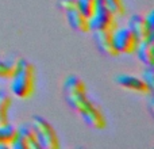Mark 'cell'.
Instances as JSON below:
<instances>
[{"label": "cell", "mask_w": 154, "mask_h": 149, "mask_svg": "<svg viewBox=\"0 0 154 149\" xmlns=\"http://www.w3.org/2000/svg\"><path fill=\"white\" fill-rule=\"evenodd\" d=\"M65 100L70 107L81 115L88 126L97 130H103L107 126V121L101 110L87 96V91H64Z\"/></svg>", "instance_id": "1"}, {"label": "cell", "mask_w": 154, "mask_h": 149, "mask_svg": "<svg viewBox=\"0 0 154 149\" xmlns=\"http://www.w3.org/2000/svg\"><path fill=\"white\" fill-rule=\"evenodd\" d=\"M37 74L30 61L19 59L14 62V69L10 76V90L18 99H29L35 91Z\"/></svg>", "instance_id": "2"}, {"label": "cell", "mask_w": 154, "mask_h": 149, "mask_svg": "<svg viewBox=\"0 0 154 149\" xmlns=\"http://www.w3.org/2000/svg\"><path fill=\"white\" fill-rule=\"evenodd\" d=\"M31 128L37 136L38 144L43 149H57L60 148V138L54 128L39 115H34L31 118Z\"/></svg>", "instance_id": "3"}, {"label": "cell", "mask_w": 154, "mask_h": 149, "mask_svg": "<svg viewBox=\"0 0 154 149\" xmlns=\"http://www.w3.org/2000/svg\"><path fill=\"white\" fill-rule=\"evenodd\" d=\"M89 30L91 31H99V30H108L114 31L118 27L116 16L107 8L103 0H96L95 11L89 16Z\"/></svg>", "instance_id": "4"}, {"label": "cell", "mask_w": 154, "mask_h": 149, "mask_svg": "<svg viewBox=\"0 0 154 149\" xmlns=\"http://www.w3.org/2000/svg\"><path fill=\"white\" fill-rule=\"evenodd\" d=\"M58 5L65 12V16L73 30L80 33L89 31V19L80 11L76 0H58Z\"/></svg>", "instance_id": "5"}, {"label": "cell", "mask_w": 154, "mask_h": 149, "mask_svg": "<svg viewBox=\"0 0 154 149\" xmlns=\"http://www.w3.org/2000/svg\"><path fill=\"white\" fill-rule=\"evenodd\" d=\"M112 42L118 54H133L139 41L128 27H116L112 31Z\"/></svg>", "instance_id": "6"}, {"label": "cell", "mask_w": 154, "mask_h": 149, "mask_svg": "<svg viewBox=\"0 0 154 149\" xmlns=\"http://www.w3.org/2000/svg\"><path fill=\"white\" fill-rule=\"evenodd\" d=\"M10 147L14 149H41L31 125L18 126L15 132V138Z\"/></svg>", "instance_id": "7"}, {"label": "cell", "mask_w": 154, "mask_h": 149, "mask_svg": "<svg viewBox=\"0 0 154 149\" xmlns=\"http://www.w3.org/2000/svg\"><path fill=\"white\" fill-rule=\"evenodd\" d=\"M116 84H119L120 87L126 88L128 91L133 92H138V94H143V95H152L153 90L143 81L142 79L137 76H131V74H119L115 77Z\"/></svg>", "instance_id": "8"}, {"label": "cell", "mask_w": 154, "mask_h": 149, "mask_svg": "<svg viewBox=\"0 0 154 149\" xmlns=\"http://www.w3.org/2000/svg\"><path fill=\"white\" fill-rule=\"evenodd\" d=\"M93 40L97 46L99 52L108 57H116L119 56L112 42V31L108 30H99V31H93Z\"/></svg>", "instance_id": "9"}, {"label": "cell", "mask_w": 154, "mask_h": 149, "mask_svg": "<svg viewBox=\"0 0 154 149\" xmlns=\"http://www.w3.org/2000/svg\"><path fill=\"white\" fill-rule=\"evenodd\" d=\"M127 27L133 31V34L138 38V41H145L149 38H154V31L147 26L146 19L142 15H133L128 19Z\"/></svg>", "instance_id": "10"}, {"label": "cell", "mask_w": 154, "mask_h": 149, "mask_svg": "<svg viewBox=\"0 0 154 149\" xmlns=\"http://www.w3.org/2000/svg\"><path fill=\"white\" fill-rule=\"evenodd\" d=\"M153 41L154 38H149L145 41H139L137 46L135 54L138 60L145 65H153L154 56H153Z\"/></svg>", "instance_id": "11"}, {"label": "cell", "mask_w": 154, "mask_h": 149, "mask_svg": "<svg viewBox=\"0 0 154 149\" xmlns=\"http://www.w3.org/2000/svg\"><path fill=\"white\" fill-rule=\"evenodd\" d=\"M12 99L7 92L0 91V125H5L8 122V113H10Z\"/></svg>", "instance_id": "12"}, {"label": "cell", "mask_w": 154, "mask_h": 149, "mask_svg": "<svg viewBox=\"0 0 154 149\" xmlns=\"http://www.w3.org/2000/svg\"><path fill=\"white\" fill-rule=\"evenodd\" d=\"M16 128H14L10 123L0 125V148H7L15 138Z\"/></svg>", "instance_id": "13"}, {"label": "cell", "mask_w": 154, "mask_h": 149, "mask_svg": "<svg viewBox=\"0 0 154 149\" xmlns=\"http://www.w3.org/2000/svg\"><path fill=\"white\" fill-rule=\"evenodd\" d=\"M103 2L115 16H123L126 14V7L123 0H103Z\"/></svg>", "instance_id": "14"}, {"label": "cell", "mask_w": 154, "mask_h": 149, "mask_svg": "<svg viewBox=\"0 0 154 149\" xmlns=\"http://www.w3.org/2000/svg\"><path fill=\"white\" fill-rule=\"evenodd\" d=\"M77 5H79L80 11L84 14L87 18H89L95 11V5H96V0H76Z\"/></svg>", "instance_id": "15"}, {"label": "cell", "mask_w": 154, "mask_h": 149, "mask_svg": "<svg viewBox=\"0 0 154 149\" xmlns=\"http://www.w3.org/2000/svg\"><path fill=\"white\" fill-rule=\"evenodd\" d=\"M14 69V62L0 60V79H10Z\"/></svg>", "instance_id": "16"}, {"label": "cell", "mask_w": 154, "mask_h": 149, "mask_svg": "<svg viewBox=\"0 0 154 149\" xmlns=\"http://www.w3.org/2000/svg\"><path fill=\"white\" fill-rule=\"evenodd\" d=\"M153 74H154V69H153V65H146V68L143 69L142 72V80L149 85L152 90H154V79H153Z\"/></svg>", "instance_id": "17"}, {"label": "cell", "mask_w": 154, "mask_h": 149, "mask_svg": "<svg viewBox=\"0 0 154 149\" xmlns=\"http://www.w3.org/2000/svg\"><path fill=\"white\" fill-rule=\"evenodd\" d=\"M145 19H146V23H147V26L150 27V30L154 31V12L153 11H150V12L145 16Z\"/></svg>", "instance_id": "18"}]
</instances>
